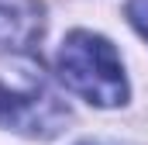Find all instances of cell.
<instances>
[{
  "mask_svg": "<svg viewBox=\"0 0 148 145\" xmlns=\"http://www.w3.org/2000/svg\"><path fill=\"white\" fill-rule=\"evenodd\" d=\"M69 121V110L48 90L45 76L31 59H21L14 69H0V124L24 135H55Z\"/></svg>",
  "mask_w": 148,
  "mask_h": 145,
  "instance_id": "7a4b0ae2",
  "label": "cell"
},
{
  "mask_svg": "<svg viewBox=\"0 0 148 145\" xmlns=\"http://www.w3.org/2000/svg\"><path fill=\"white\" fill-rule=\"evenodd\" d=\"M127 17H131V24L148 38V0H127Z\"/></svg>",
  "mask_w": 148,
  "mask_h": 145,
  "instance_id": "277c9868",
  "label": "cell"
},
{
  "mask_svg": "<svg viewBox=\"0 0 148 145\" xmlns=\"http://www.w3.org/2000/svg\"><path fill=\"white\" fill-rule=\"evenodd\" d=\"M45 28V10L38 0H0V48L24 52Z\"/></svg>",
  "mask_w": 148,
  "mask_h": 145,
  "instance_id": "3957f363",
  "label": "cell"
},
{
  "mask_svg": "<svg viewBox=\"0 0 148 145\" xmlns=\"http://www.w3.org/2000/svg\"><path fill=\"white\" fill-rule=\"evenodd\" d=\"M59 76L62 83L79 93L93 107H117L127 100V79L124 66L103 35L73 31L59 48Z\"/></svg>",
  "mask_w": 148,
  "mask_h": 145,
  "instance_id": "6da1fadb",
  "label": "cell"
}]
</instances>
